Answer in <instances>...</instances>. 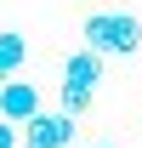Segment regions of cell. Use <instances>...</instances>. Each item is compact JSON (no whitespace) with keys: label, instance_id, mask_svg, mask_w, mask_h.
<instances>
[{"label":"cell","instance_id":"7","mask_svg":"<svg viewBox=\"0 0 142 148\" xmlns=\"http://www.w3.org/2000/svg\"><path fill=\"white\" fill-rule=\"evenodd\" d=\"M0 148H17V125H6V120H0Z\"/></svg>","mask_w":142,"mask_h":148},{"label":"cell","instance_id":"3","mask_svg":"<svg viewBox=\"0 0 142 148\" xmlns=\"http://www.w3.org/2000/svg\"><path fill=\"white\" fill-rule=\"evenodd\" d=\"M34 114H40V91L34 86H23V80H6L0 86V120L6 125H29Z\"/></svg>","mask_w":142,"mask_h":148},{"label":"cell","instance_id":"2","mask_svg":"<svg viewBox=\"0 0 142 148\" xmlns=\"http://www.w3.org/2000/svg\"><path fill=\"white\" fill-rule=\"evenodd\" d=\"M74 131H80V125H74L68 114H46V108H40L29 125H17V148H68Z\"/></svg>","mask_w":142,"mask_h":148},{"label":"cell","instance_id":"6","mask_svg":"<svg viewBox=\"0 0 142 148\" xmlns=\"http://www.w3.org/2000/svg\"><path fill=\"white\" fill-rule=\"evenodd\" d=\"M85 108H91V91H80V86H63V108H57V114H68L74 125H80V114H85Z\"/></svg>","mask_w":142,"mask_h":148},{"label":"cell","instance_id":"1","mask_svg":"<svg viewBox=\"0 0 142 148\" xmlns=\"http://www.w3.org/2000/svg\"><path fill=\"white\" fill-rule=\"evenodd\" d=\"M85 51L97 57H131L142 51V23L131 17V12H97V17H85Z\"/></svg>","mask_w":142,"mask_h":148},{"label":"cell","instance_id":"8","mask_svg":"<svg viewBox=\"0 0 142 148\" xmlns=\"http://www.w3.org/2000/svg\"><path fill=\"white\" fill-rule=\"evenodd\" d=\"M97 148H114V143H97Z\"/></svg>","mask_w":142,"mask_h":148},{"label":"cell","instance_id":"5","mask_svg":"<svg viewBox=\"0 0 142 148\" xmlns=\"http://www.w3.org/2000/svg\"><path fill=\"white\" fill-rule=\"evenodd\" d=\"M23 57H29V46H23V34H17V29H6V34H0V86H6V80H17Z\"/></svg>","mask_w":142,"mask_h":148},{"label":"cell","instance_id":"4","mask_svg":"<svg viewBox=\"0 0 142 148\" xmlns=\"http://www.w3.org/2000/svg\"><path fill=\"white\" fill-rule=\"evenodd\" d=\"M97 80H102V57H97V51H85V46H80V51H68V63H63V86L91 91Z\"/></svg>","mask_w":142,"mask_h":148}]
</instances>
